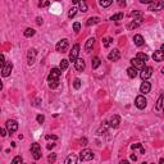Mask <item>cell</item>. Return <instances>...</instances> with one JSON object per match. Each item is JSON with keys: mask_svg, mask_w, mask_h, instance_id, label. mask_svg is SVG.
<instances>
[{"mask_svg": "<svg viewBox=\"0 0 164 164\" xmlns=\"http://www.w3.org/2000/svg\"><path fill=\"white\" fill-rule=\"evenodd\" d=\"M133 41H135V44L137 45V46H142L144 45V37L141 36V35H135V37H133Z\"/></svg>", "mask_w": 164, "mask_h": 164, "instance_id": "d6986e66", "label": "cell"}, {"mask_svg": "<svg viewBox=\"0 0 164 164\" xmlns=\"http://www.w3.org/2000/svg\"><path fill=\"white\" fill-rule=\"evenodd\" d=\"M81 0H72V3H74V4H77V3H80Z\"/></svg>", "mask_w": 164, "mask_h": 164, "instance_id": "f5cc1de1", "label": "cell"}, {"mask_svg": "<svg viewBox=\"0 0 164 164\" xmlns=\"http://www.w3.org/2000/svg\"><path fill=\"white\" fill-rule=\"evenodd\" d=\"M106 123H108V125L110 126V127L117 128L118 126H119V123H120V118L118 117V116H116V114H114V116H112V117H110V119H109Z\"/></svg>", "mask_w": 164, "mask_h": 164, "instance_id": "4fadbf2b", "label": "cell"}, {"mask_svg": "<svg viewBox=\"0 0 164 164\" xmlns=\"http://www.w3.org/2000/svg\"><path fill=\"white\" fill-rule=\"evenodd\" d=\"M152 59H154L155 62H162V60L164 59V53L162 50L154 51V54H152Z\"/></svg>", "mask_w": 164, "mask_h": 164, "instance_id": "2e32d148", "label": "cell"}, {"mask_svg": "<svg viewBox=\"0 0 164 164\" xmlns=\"http://www.w3.org/2000/svg\"><path fill=\"white\" fill-rule=\"evenodd\" d=\"M5 56L3 55V54H0V71H1V68L4 67V64H5Z\"/></svg>", "mask_w": 164, "mask_h": 164, "instance_id": "ab89813d", "label": "cell"}, {"mask_svg": "<svg viewBox=\"0 0 164 164\" xmlns=\"http://www.w3.org/2000/svg\"><path fill=\"white\" fill-rule=\"evenodd\" d=\"M123 17H125V14L123 13L114 14L113 17H110V21H120V19H123Z\"/></svg>", "mask_w": 164, "mask_h": 164, "instance_id": "d6a6232c", "label": "cell"}, {"mask_svg": "<svg viewBox=\"0 0 164 164\" xmlns=\"http://www.w3.org/2000/svg\"><path fill=\"white\" fill-rule=\"evenodd\" d=\"M146 99L144 97V95H140V96H137L136 97V100H135V105L137 106L139 109H144L146 106Z\"/></svg>", "mask_w": 164, "mask_h": 164, "instance_id": "30bf717a", "label": "cell"}, {"mask_svg": "<svg viewBox=\"0 0 164 164\" xmlns=\"http://www.w3.org/2000/svg\"><path fill=\"white\" fill-rule=\"evenodd\" d=\"M131 63H132V67L136 68V69H142L144 67H145V63L146 62H142V60H140L139 58H133L131 59Z\"/></svg>", "mask_w": 164, "mask_h": 164, "instance_id": "5bb4252c", "label": "cell"}, {"mask_svg": "<svg viewBox=\"0 0 164 164\" xmlns=\"http://www.w3.org/2000/svg\"><path fill=\"white\" fill-rule=\"evenodd\" d=\"M78 4H80V10H81V12H83V13L87 12V4H86L85 0H81Z\"/></svg>", "mask_w": 164, "mask_h": 164, "instance_id": "4316f807", "label": "cell"}, {"mask_svg": "<svg viewBox=\"0 0 164 164\" xmlns=\"http://www.w3.org/2000/svg\"><path fill=\"white\" fill-rule=\"evenodd\" d=\"M36 120H37V123H40V125H41V123L45 122V117L42 116V114H39V116L36 117Z\"/></svg>", "mask_w": 164, "mask_h": 164, "instance_id": "60d3db41", "label": "cell"}, {"mask_svg": "<svg viewBox=\"0 0 164 164\" xmlns=\"http://www.w3.org/2000/svg\"><path fill=\"white\" fill-rule=\"evenodd\" d=\"M74 65H76V69L77 71H83V69H85V67H86L85 60H83V59H78V58H77V60L74 62Z\"/></svg>", "mask_w": 164, "mask_h": 164, "instance_id": "ac0fdd59", "label": "cell"}, {"mask_svg": "<svg viewBox=\"0 0 164 164\" xmlns=\"http://www.w3.org/2000/svg\"><path fill=\"white\" fill-rule=\"evenodd\" d=\"M53 148H54V144H51V145L49 144V145H48V149H49V150H50V149H53Z\"/></svg>", "mask_w": 164, "mask_h": 164, "instance_id": "816d5d0a", "label": "cell"}, {"mask_svg": "<svg viewBox=\"0 0 164 164\" xmlns=\"http://www.w3.org/2000/svg\"><path fill=\"white\" fill-rule=\"evenodd\" d=\"M73 30H74V32H78V31L81 30V23H80V22H74L73 23Z\"/></svg>", "mask_w": 164, "mask_h": 164, "instance_id": "74e56055", "label": "cell"}, {"mask_svg": "<svg viewBox=\"0 0 164 164\" xmlns=\"http://www.w3.org/2000/svg\"><path fill=\"white\" fill-rule=\"evenodd\" d=\"M78 53H80V45L76 44L73 45V48H72V51L69 53V62H76L77 58H78Z\"/></svg>", "mask_w": 164, "mask_h": 164, "instance_id": "5b68a950", "label": "cell"}, {"mask_svg": "<svg viewBox=\"0 0 164 164\" xmlns=\"http://www.w3.org/2000/svg\"><path fill=\"white\" fill-rule=\"evenodd\" d=\"M35 33H36V31L33 30V28H27V30L24 31V37H32Z\"/></svg>", "mask_w": 164, "mask_h": 164, "instance_id": "f1b7e54d", "label": "cell"}, {"mask_svg": "<svg viewBox=\"0 0 164 164\" xmlns=\"http://www.w3.org/2000/svg\"><path fill=\"white\" fill-rule=\"evenodd\" d=\"M59 86V80H53V81H49V87L50 88H56Z\"/></svg>", "mask_w": 164, "mask_h": 164, "instance_id": "836d02e7", "label": "cell"}, {"mask_svg": "<svg viewBox=\"0 0 164 164\" xmlns=\"http://www.w3.org/2000/svg\"><path fill=\"white\" fill-rule=\"evenodd\" d=\"M36 55H37V51L35 50V49H31V50L28 51V54H27V63H28V65H32L33 63H35Z\"/></svg>", "mask_w": 164, "mask_h": 164, "instance_id": "8fae6325", "label": "cell"}, {"mask_svg": "<svg viewBox=\"0 0 164 164\" xmlns=\"http://www.w3.org/2000/svg\"><path fill=\"white\" fill-rule=\"evenodd\" d=\"M141 22H142V18H141V19H135V21H132L131 23H129L128 27L131 28V30H133V28H137V27L140 26Z\"/></svg>", "mask_w": 164, "mask_h": 164, "instance_id": "cb8c5ba5", "label": "cell"}, {"mask_svg": "<svg viewBox=\"0 0 164 164\" xmlns=\"http://www.w3.org/2000/svg\"><path fill=\"white\" fill-rule=\"evenodd\" d=\"M31 154H32L35 160H39L41 158V148H40L39 144H36V142L32 144V146H31Z\"/></svg>", "mask_w": 164, "mask_h": 164, "instance_id": "7a4b0ae2", "label": "cell"}, {"mask_svg": "<svg viewBox=\"0 0 164 164\" xmlns=\"http://www.w3.org/2000/svg\"><path fill=\"white\" fill-rule=\"evenodd\" d=\"M12 69H13V63L12 62H7L4 64V67L1 68L0 73H1L3 77H8V76H10V73H12Z\"/></svg>", "mask_w": 164, "mask_h": 164, "instance_id": "277c9868", "label": "cell"}, {"mask_svg": "<svg viewBox=\"0 0 164 164\" xmlns=\"http://www.w3.org/2000/svg\"><path fill=\"white\" fill-rule=\"evenodd\" d=\"M60 73H62V71H60L59 68H53V69L50 71V73H49V76H48V81H53V80H59Z\"/></svg>", "mask_w": 164, "mask_h": 164, "instance_id": "ba28073f", "label": "cell"}, {"mask_svg": "<svg viewBox=\"0 0 164 164\" xmlns=\"http://www.w3.org/2000/svg\"><path fill=\"white\" fill-rule=\"evenodd\" d=\"M100 64H101V62H100V58L95 56V58L93 59V68H94V69H96V68H99Z\"/></svg>", "mask_w": 164, "mask_h": 164, "instance_id": "1f68e13d", "label": "cell"}, {"mask_svg": "<svg viewBox=\"0 0 164 164\" xmlns=\"http://www.w3.org/2000/svg\"><path fill=\"white\" fill-rule=\"evenodd\" d=\"M127 74H128V77H131V78H135V77L137 76V69L133 67H129L127 69Z\"/></svg>", "mask_w": 164, "mask_h": 164, "instance_id": "7402d4cb", "label": "cell"}, {"mask_svg": "<svg viewBox=\"0 0 164 164\" xmlns=\"http://www.w3.org/2000/svg\"><path fill=\"white\" fill-rule=\"evenodd\" d=\"M68 60L67 59H62V62H60V64H59V69L60 71H65L68 68Z\"/></svg>", "mask_w": 164, "mask_h": 164, "instance_id": "d4e9b609", "label": "cell"}, {"mask_svg": "<svg viewBox=\"0 0 164 164\" xmlns=\"http://www.w3.org/2000/svg\"><path fill=\"white\" fill-rule=\"evenodd\" d=\"M1 88H3V82L0 81V90H1Z\"/></svg>", "mask_w": 164, "mask_h": 164, "instance_id": "db71d44e", "label": "cell"}, {"mask_svg": "<svg viewBox=\"0 0 164 164\" xmlns=\"http://www.w3.org/2000/svg\"><path fill=\"white\" fill-rule=\"evenodd\" d=\"M73 87L76 88V90H78V88L81 87V80H80V78L74 80V81H73Z\"/></svg>", "mask_w": 164, "mask_h": 164, "instance_id": "d590c367", "label": "cell"}, {"mask_svg": "<svg viewBox=\"0 0 164 164\" xmlns=\"http://www.w3.org/2000/svg\"><path fill=\"white\" fill-rule=\"evenodd\" d=\"M131 149H132V150H136V149H139L141 154H145V149L141 146V144H133V145L131 146Z\"/></svg>", "mask_w": 164, "mask_h": 164, "instance_id": "484cf974", "label": "cell"}, {"mask_svg": "<svg viewBox=\"0 0 164 164\" xmlns=\"http://www.w3.org/2000/svg\"><path fill=\"white\" fill-rule=\"evenodd\" d=\"M49 5H50V1H49V0H44V1H40V3H39V7H40V8L49 7Z\"/></svg>", "mask_w": 164, "mask_h": 164, "instance_id": "f35d334b", "label": "cell"}, {"mask_svg": "<svg viewBox=\"0 0 164 164\" xmlns=\"http://www.w3.org/2000/svg\"><path fill=\"white\" fill-rule=\"evenodd\" d=\"M150 90H151L150 82H148L146 80H144V82L141 83V86H140V93H142V94H149V93H150Z\"/></svg>", "mask_w": 164, "mask_h": 164, "instance_id": "9a60e30c", "label": "cell"}, {"mask_svg": "<svg viewBox=\"0 0 164 164\" xmlns=\"http://www.w3.org/2000/svg\"><path fill=\"white\" fill-rule=\"evenodd\" d=\"M45 139H46V140H58V137H56L55 135H46Z\"/></svg>", "mask_w": 164, "mask_h": 164, "instance_id": "7bdbcfd3", "label": "cell"}, {"mask_svg": "<svg viewBox=\"0 0 164 164\" xmlns=\"http://www.w3.org/2000/svg\"><path fill=\"white\" fill-rule=\"evenodd\" d=\"M112 42H113V39H112V37H105V39L103 40V45H104V48H109Z\"/></svg>", "mask_w": 164, "mask_h": 164, "instance_id": "f546056e", "label": "cell"}, {"mask_svg": "<svg viewBox=\"0 0 164 164\" xmlns=\"http://www.w3.org/2000/svg\"><path fill=\"white\" fill-rule=\"evenodd\" d=\"M86 142H87V140H86V139H82L81 140V145H87Z\"/></svg>", "mask_w": 164, "mask_h": 164, "instance_id": "c3c4849f", "label": "cell"}, {"mask_svg": "<svg viewBox=\"0 0 164 164\" xmlns=\"http://www.w3.org/2000/svg\"><path fill=\"white\" fill-rule=\"evenodd\" d=\"M136 58H139L140 60H142V62H146V60L149 59V56L146 55L145 53H137V56H136Z\"/></svg>", "mask_w": 164, "mask_h": 164, "instance_id": "e575fe53", "label": "cell"}, {"mask_svg": "<svg viewBox=\"0 0 164 164\" xmlns=\"http://www.w3.org/2000/svg\"><path fill=\"white\" fill-rule=\"evenodd\" d=\"M100 22V18L99 17H91V18L87 19V22H86V24L87 26H93V24H96Z\"/></svg>", "mask_w": 164, "mask_h": 164, "instance_id": "ffe728a7", "label": "cell"}, {"mask_svg": "<svg viewBox=\"0 0 164 164\" xmlns=\"http://www.w3.org/2000/svg\"><path fill=\"white\" fill-rule=\"evenodd\" d=\"M131 160H137V157H136V155L132 154V155H131Z\"/></svg>", "mask_w": 164, "mask_h": 164, "instance_id": "f907efd6", "label": "cell"}, {"mask_svg": "<svg viewBox=\"0 0 164 164\" xmlns=\"http://www.w3.org/2000/svg\"><path fill=\"white\" fill-rule=\"evenodd\" d=\"M131 17H132V18H136V19H141V18H142V13H141L140 12V10H135V12H132L131 13Z\"/></svg>", "mask_w": 164, "mask_h": 164, "instance_id": "4dcf8cb0", "label": "cell"}, {"mask_svg": "<svg viewBox=\"0 0 164 164\" xmlns=\"http://www.w3.org/2000/svg\"><path fill=\"white\" fill-rule=\"evenodd\" d=\"M164 7V3L162 0H158V1L155 3H151L150 7H149V10H151V12H157V10H162Z\"/></svg>", "mask_w": 164, "mask_h": 164, "instance_id": "9c48e42d", "label": "cell"}, {"mask_svg": "<svg viewBox=\"0 0 164 164\" xmlns=\"http://www.w3.org/2000/svg\"><path fill=\"white\" fill-rule=\"evenodd\" d=\"M68 46H69L68 40L67 39H62L58 44H56V51H59V53H65V51L68 50Z\"/></svg>", "mask_w": 164, "mask_h": 164, "instance_id": "3957f363", "label": "cell"}, {"mask_svg": "<svg viewBox=\"0 0 164 164\" xmlns=\"http://www.w3.org/2000/svg\"><path fill=\"white\" fill-rule=\"evenodd\" d=\"M117 3L120 7H126V0H117Z\"/></svg>", "mask_w": 164, "mask_h": 164, "instance_id": "7dc6e473", "label": "cell"}, {"mask_svg": "<svg viewBox=\"0 0 164 164\" xmlns=\"http://www.w3.org/2000/svg\"><path fill=\"white\" fill-rule=\"evenodd\" d=\"M55 1H60V0H55Z\"/></svg>", "mask_w": 164, "mask_h": 164, "instance_id": "11a10c76", "label": "cell"}, {"mask_svg": "<svg viewBox=\"0 0 164 164\" xmlns=\"http://www.w3.org/2000/svg\"><path fill=\"white\" fill-rule=\"evenodd\" d=\"M119 58H120V51L118 50V49H114V50H112L110 53L108 54V59L110 60V62H117Z\"/></svg>", "mask_w": 164, "mask_h": 164, "instance_id": "7c38bea8", "label": "cell"}, {"mask_svg": "<svg viewBox=\"0 0 164 164\" xmlns=\"http://www.w3.org/2000/svg\"><path fill=\"white\" fill-rule=\"evenodd\" d=\"M0 136H3V137H5V136H7V129H4V128H0Z\"/></svg>", "mask_w": 164, "mask_h": 164, "instance_id": "bcb514c9", "label": "cell"}, {"mask_svg": "<svg viewBox=\"0 0 164 164\" xmlns=\"http://www.w3.org/2000/svg\"><path fill=\"white\" fill-rule=\"evenodd\" d=\"M55 159H56L55 154H50V155H49V162H55Z\"/></svg>", "mask_w": 164, "mask_h": 164, "instance_id": "ee69618b", "label": "cell"}, {"mask_svg": "<svg viewBox=\"0 0 164 164\" xmlns=\"http://www.w3.org/2000/svg\"><path fill=\"white\" fill-rule=\"evenodd\" d=\"M94 159V152L93 150H90V149H85V150H82L80 152V160L81 162H88V160Z\"/></svg>", "mask_w": 164, "mask_h": 164, "instance_id": "6da1fadb", "label": "cell"}, {"mask_svg": "<svg viewBox=\"0 0 164 164\" xmlns=\"http://www.w3.org/2000/svg\"><path fill=\"white\" fill-rule=\"evenodd\" d=\"M141 3H142V4H149V3H155V1H158V0H140Z\"/></svg>", "mask_w": 164, "mask_h": 164, "instance_id": "f6af8a7d", "label": "cell"}, {"mask_svg": "<svg viewBox=\"0 0 164 164\" xmlns=\"http://www.w3.org/2000/svg\"><path fill=\"white\" fill-rule=\"evenodd\" d=\"M163 94L159 96V99H158V101H157V105H155V109H157L158 112H160L162 110V108H163Z\"/></svg>", "mask_w": 164, "mask_h": 164, "instance_id": "603a6c76", "label": "cell"}, {"mask_svg": "<svg viewBox=\"0 0 164 164\" xmlns=\"http://www.w3.org/2000/svg\"><path fill=\"white\" fill-rule=\"evenodd\" d=\"M5 125H7V131L8 132H16L17 129H18V123H17L14 119H8Z\"/></svg>", "mask_w": 164, "mask_h": 164, "instance_id": "52a82bcc", "label": "cell"}, {"mask_svg": "<svg viewBox=\"0 0 164 164\" xmlns=\"http://www.w3.org/2000/svg\"><path fill=\"white\" fill-rule=\"evenodd\" d=\"M152 76V68L151 67H144L142 69H141V73H140V77L144 80H148L150 78V77Z\"/></svg>", "mask_w": 164, "mask_h": 164, "instance_id": "8992f818", "label": "cell"}, {"mask_svg": "<svg viewBox=\"0 0 164 164\" xmlns=\"http://www.w3.org/2000/svg\"><path fill=\"white\" fill-rule=\"evenodd\" d=\"M77 157L76 155H73V154H71L69 157L67 158V159H65V164H76L77 163Z\"/></svg>", "mask_w": 164, "mask_h": 164, "instance_id": "44dd1931", "label": "cell"}, {"mask_svg": "<svg viewBox=\"0 0 164 164\" xmlns=\"http://www.w3.org/2000/svg\"><path fill=\"white\" fill-rule=\"evenodd\" d=\"M76 13H77V9H76V8H71L69 12H68V17H69V18H73V17L76 16Z\"/></svg>", "mask_w": 164, "mask_h": 164, "instance_id": "8d00e7d4", "label": "cell"}, {"mask_svg": "<svg viewBox=\"0 0 164 164\" xmlns=\"http://www.w3.org/2000/svg\"><path fill=\"white\" fill-rule=\"evenodd\" d=\"M94 44H95V39H94V37H93V39H88L87 41H86V45H85V50H86V53H90V51L93 50Z\"/></svg>", "mask_w": 164, "mask_h": 164, "instance_id": "e0dca14e", "label": "cell"}, {"mask_svg": "<svg viewBox=\"0 0 164 164\" xmlns=\"http://www.w3.org/2000/svg\"><path fill=\"white\" fill-rule=\"evenodd\" d=\"M113 3V0H99V4H100V7H103V8H106V7H109V5Z\"/></svg>", "mask_w": 164, "mask_h": 164, "instance_id": "83f0119b", "label": "cell"}, {"mask_svg": "<svg viewBox=\"0 0 164 164\" xmlns=\"http://www.w3.org/2000/svg\"><path fill=\"white\" fill-rule=\"evenodd\" d=\"M23 162V159H22V157H16L14 159L12 160V163L13 164H17V163H22Z\"/></svg>", "mask_w": 164, "mask_h": 164, "instance_id": "b9f144b4", "label": "cell"}, {"mask_svg": "<svg viewBox=\"0 0 164 164\" xmlns=\"http://www.w3.org/2000/svg\"><path fill=\"white\" fill-rule=\"evenodd\" d=\"M41 23H42V18L39 17V18H37V24H41Z\"/></svg>", "mask_w": 164, "mask_h": 164, "instance_id": "681fc988", "label": "cell"}, {"mask_svg": "<svg viewBox=\"0 0 164 164\" xmlns=\"http://www.w3.org/2000/svg\"><path fill=\"white\" fill-rule=\"evenodd\" d=\"M0 151H1V148H0Z\"/></svg>", "mask_w": 164, "mask_h": 164, "instance_id": "9f6ffc18", "label": "cell"}]
</instances>
